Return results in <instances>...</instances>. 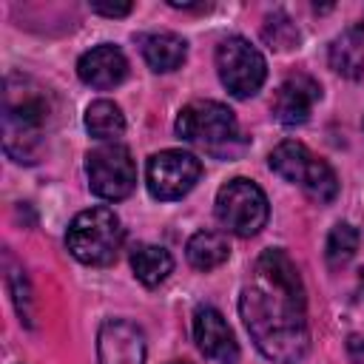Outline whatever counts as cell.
<instances>
[{"label": "cell", "instance_id": "1", "mask_svg": "<svg viewBox=\"0 0 364 364\" xmlns=\"http://www.w3.org/2000/svg\"><path fill=\"white\" fill-rule=\"evenodd\" d=\"M259 282L239 296L242 321L253 344L279 364H296L307 355L310 333L304 321V284L296 262L273 247L256 262Z\"/></svg>", "mask_w": 364, "mask_h": 364}, {"label": "cell", "instance_id": "2", "mask_svg": "<svg viewBox=\"0 0 364 364\" xmlns=\"http://www.w3.org/2000/svg\"><path fill=\"white\" fill-rule=\"evenodd\" d=\"M48 122V94L23 77H9L3 91V148L14 162H37Z\"/></svg>", "mask_w": 364, "mask_h": 364}, {"label": "cell", "instance_id": "3", "mask_svg": "<svg viewBox=\"0 0 364 364\" xmlns=\"http://www.w3.org/2000/svg\"><path fill=\"white\" fill-rule=\"evenodd\" d=\"M176 134L216 156H230L239 142V122L233 111L216 100H193L176 117Z\"/></svg>", "mask_w": 364, "mask_h": 364}, {"label": "cell", "instance_id": "4", "mask_svg": "<svg viewBox=\"0 0 364 364\" xmlns=\"http://www.w3.org/2000/svg\"><path fill=\"white\" fill-rule=\"evenodd\" d=\"M122 225L111 208H88L74 216L65 233L71 256L91 267H105L117 259L122 247Z\"/></svg>", "mask_w": 364, "mask_h": 364}, {"label": "cell", "instance_id": "5", "mask_svg": "<svg viewBox=\"0 0 364 364\" xmlns=\"http://www.w3.org/2000/svg\"><path fill=\"white\" fill-rule=\"evenodd\" d=\"M270 168L282 179L299 185L316 202H333L338 193V179L333 168L301 142H293V139L279 142L270 151Z\"/></svg>", "mask_w": 364, "mask_h": 364}, {"label": "cell", "instance_id": "6", "mask_svg": "<svg viewBox=\"0 0 364 364\" xmlns=\"http://www.w3.org/2000/svg\"><path fill=\"white\" fill-rule=\"evenodd\" d=\"M270 216V205L264 191L250 182V179H230L228 185L219 188L216 193V219L222 222V228H228L230 233L250 239L256 236Z\"/></svg>", "mask_w": 364, "mask_h": 364}, {"label": "cell", "instance_id": "7", "mask_svg": "<svg viewBox=\"0 0 364 364\" xmlns=\"http://www.w3.org/2000/svg\"><path fill=\"white\" fill-rule=\"evenodd\" d=\"M216 71L222 85L245 100L253 97L267 77V63L256 46H250L245 37H225L216 48Z\"/></svg>", "mask_w": 364, "mask_h": 364}, {"label": "cell", "instance_id": "8", "mask_svg": "<svg viewBox=\"0 0 364 364\" xmlns=\"http://www.w3.org/2000/svg\"><path fill=\"white\" fill-rule=\"evenodd\" d=\"M85 173H88L91 191L108 202L125 199L136 185V165L131 159V151L117 142H105V145L88 151Z\"/></svg>", "mask_w": 364, "mask_h": 364}, {"label": "cell", "instance_id": "9", "mask_svg": "<svg viewBox=\"0 0 364 364\" xmlns=\"http://www.w3.org/2000/svg\"><path fill=\"white\" fill-rule=\"evenodd\" d=\"M202 176V162L188 154V151H159L148 159L145 168V182L154 199L159 202H173L182 199Z\"/></svg>", "mask_w": 364, "mask_h": 364}, {"label": "cell", "instance_id": "10", "mask_svg": "<svg viewBox=\"0 0 364 364\" xmlns=\"http://www.w3.org/2000/svg\"><path fill=\"white\" fill-rule=\"evenodd\" d=\"M100 364H145V336L125 318H108L97 333Z\"/></svg>", "mask_w": 364, "mask_h": 364}, {"label": "cell", "instance_id": "11", "mask_svg": "<svg viewBox=\"0 0 364 364\" xmlns=\"http://www.w3.org/2000/svg\"><path fill=\"white\" fill-rule=\"evenodd\" d=\"M193 338H196L199 350L208 358H213L219 364H236L239 361V344L233 338V330L216 307H210V304L196 307V313H193Z\"/></svg>", "mask_w": 364, "mask_h": 364}, {"label": "cell", "instance_id": "12", "mask_svg": "<svg viewBox=\"0 0 364 364\" xmlns=\"http://www.w3.org/2000/svg\"><path fill=\"white\" fill-rule=\"evenodd\" d=\"M321 97V85L307 77V74H293L287 77L279 88H276V97H273V117L282 122V125H301L310 119V111L313 105L318 102Z\"/></svg>", "mask_w": 364, "mask_h": 364}, {"label": "cell", "instance_id": "13", "mask_svg": "<svg viewBox=\"0 0 364 364\" xmlns=\"http://www.w3.org/2000/svg\"><path fill=\"white\" fill-rule=\"evenodd\" d=\"M77 74L91 88H114L128 74V60L117 46H97L85 51L77 63Z\"/></svg>", "mask_w": 364, "mask_h": 364}, {"label": "cell", "instance_id": "14", "mask_svg": "<svg viewBox=\"0 0 364 364\" xmlns=\"http://www.w3.org/2000/svg\"><path fill=\"white\" fill-rule=\"evenodd\" d=\"M145 63L154 71H173L185 63L188 57V46L179 34L173 31H151V34H139L136 37Z\"/></svg>", "mask_w": 364, "mask_h": 364}, {"label": "cell", "instance_id": "15", "mask_svg": "<svg viewBox=\"0 0 364 364\" xmlns=\"http://www.w3.org/2000/svg\"><path fill=\"white\" fill-rule=\"evenodd\" d=\"M330 65L341 77L358 80L364 74V26H353L330 46Z\"/></svg>", "mask_w": 364, "mask_h": 364}, {"label": "cell", "instance_id": "16", "mask_svg": "<svg viewBox=\"0 0 364 364\" xmlns=\"http://www.w3.org/2000/svg\"><path fill=\"white\" fill-rule=\"evenodd\" d=\"M131 270L145 287H156L173 270V256L159 245H136L131 250Z\"/></svg>", "mask_w": 364, "mask_h": 364}, {"label": "cell", "instance_id": "17", "mask_svg": "<svg viewBox=\"0 0 364 364\" xmlns=\"http://www.w3.org/2000/svg\"><path fill=\"white\" fill-rule=\"evenodd\" d=\"M185 253H188V262L196 267V270H213L219 267L222 262H228L230 256V245L222 233L216 230H199L188 239L185 245Z\"/></svg>", "mask_w": 364, "mask_h": 364}, {"label": "cell", "instance_id": "18", "mask_svg": "<svg viewBox=\"0 0 364 364\" xmlns=\"http://www.w3.org/2000/svg\"><path fill=\"white\" fill-rule=\"evenodd\" d=\"M85 128L97 139H117L125 131V117L111 100H97L85 111Z\"/></svg>", "mask_w": 364, "mask_h": 364}, {"label": "cell", "instance_id": "19", "mask_svg": "<svg viewBox=\"0 0 364 364\" xmlns=\"http://www.w3.org/2000/svg\"><path fill=\"white\" fill-rule=\"evenodd\" d=\"M355 250H358V230L350 222H338L327 236V247H324L327 264L341 267L355 256Z\"/></svg>", "mask_w": 364, "mask_h": 364}, {"label": "cell", "instance_id": "20", "mask_svg": "<svg viewBox=\"0 0 364 364\" xmlns=\"http://www.w3.org/2000/svg\"><path fill=\"white\" fill-rule=\"evenodd\" d=\"M264 40L273 46V48H279V51H284V48H293L296 43H299V31H296V26L284 17V14H273V17H267V26H264Z\"/></svg>", "mask_w": 364, "mask_h": 364}, {"label": "cell", "instance_id": "21", "mask_svg": "<svg viewBox=\"0 0 364 364\" xmlns=\"http://www.w3.org/2000/svg\"><path fill=\"white\" fill-rule=\"evenodd\" d=\"M131 3H91V11L97 14H105V17H125L131 14Z\"/></svg>", "mask_w": 364, "mask_h": 364}, {"label": "cell", "instance_id": "22", "mask_svg": "<svg viewBox=\"0 0 364 364\" xmlns=\"http://www.w3.org/2000/svg\"><path fill=\"white\" fill-rule=\"evenodd\" d=\"M347 355L353 364H364V336H350L347 338Z\"/></svg>", "mask_w": 364, "mask_h": 364}, {"label": "cell", "instance_id": "23", "mask_svg": "<svg viewBox=\"0 0 364 364\" xmlns=\"http://www.w3.org/2000/svg\"><path fill=\"white\" fill-rule=\"evenodd\" d=\"M358 282H361V290H364V270H361V276H358Z\"/></svg>", "mask_w": 364, "mask_h": 364}, {"label": "cell", "instance_id": "24", "mask_svg": "<svg viewBox=\"0 0 364 364\" xmlns=\"http://www.w3.org/2000/svg\"><path fill=\"white\" fill-rule=\"evenodd\" d=\"M173 364H188V361H173Z\"/></svg>", "mask_w": 364, "mask_h": 364}]
</instances>
